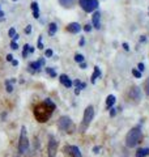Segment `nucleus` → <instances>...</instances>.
<instances>
[{"label": "nucleus", "instance_id": "1", "mask_svg": "<svg viewBox=\"0 0 149 157\" xmlns=\"http://www.w3.org/2000/svg\"><path fill=\"white\" fill-rule=\"evenodd\" d=\"M54 110H55V104L50 98H46L43 102L38 104L34 107V117H36V119L39 123H44V122L50 119Z\"/></svg>", "mask_w": 149, "mask_h": 157}, {"label": "nucleus", "instance_id": "2", "mask_svg": "<svg viewBox=\"0 0 149 157\" xmlns=\"http://www.w3.org/2000/svg\"><path fill=\"white\" fill-rule=\"evenodd\" d=\"M143 137V132H141V127L140 126H136L131 128L128 131V134L126 135V145L128 148H133V147H136L139 143H140Z\"/></svg>", "mask_w": 149, "mask_h": 157}, {"label": "nucleus", "instance_id": "3", "mask_svg": "<svg viewBox=\"0 0 149 157\" xmlns=\"http://www.w3.org/2000/svg\"><path fill=\"white\" fill-rule=\"evenodd\" d=\"M93 118H94V107L92 105H89L86 109H85V111H84L82 122H81V124H80V132H85L86 131V128L92 123Z\"/></svg>", "mask_w": 149, "mask_h": 157}, {"label": "nucleus", "instance_id": "4", "mask_svg": "<svg viewBox=\"0 0 149 157\" xmlns=\"http://www.w3.org/2000/svg\"><path fill=\"white\" fill-rule=\"evenodd\" d=\"M29 151V139H28V130L26 127H21V134H20V141H18V152L21 155H25Z\"/></svg>", "mask_w": 149, "mask_h": 157}, {"label": "nucleus", "instance_id": "5", "mask_svg": "<svg viewBox=\"0 0 149 157\" xmlns=\"http://www.w3.org/2000/svg\"><path fill=\"white\" fill-rule=\"evenodd\" d=\"M58 128L64 131V132H73L74 124L69 117L63 115V117L59 118V121H58Z\"/></svg>", "mask_w": 149, "mask_h": 157}, {"label": "nucleus", "instance_id": "6", "mask_svg": "<svg viewBox=\"0 0 149 157\" xmlns=\"http://www.w3.org/2000/svg\"><path fill=\"white\" fill-rule=\"evenodd\" d=\"M78 3H80V7L88 13L96 11L98 7V0H78Z\"/></svg>", "mask_w": 149, "mask_h": 157}, {"label": "nucleus", "instance_id": "7", "mask_svg": "<svg viewBox=\"0 0 149 157\" xmlns=\"http://www.w3.org/2000/svg\"><path fill=\"white\" fill-rule=\"evenodd\" d=\"M47 151H48V157H55L56 152H58V141L54 139L52 136H50V141H48Z\"/></svg>", "mask_w": 149, "mask_h": 157}, {"label": "nucleus", "instance_id": "8", "mask_svg": "<svg viewBox=\"0 0 149 157\" xmlns=\"http://www.w3.org/2000/svg\"><path fill=\"white\" fill-rule=\"evenodd\" d=\"M64 151H66V153H68L71 157H82L81 151L78 149V147H76V145H66Z\"/></svg>", "mask_w": 149, "mask_h": 157}, {"label": "nucleus", "instance_id": "9", "mask_svg": "<svg viewBox=\"0 0 149 157\" xmlns=\"http://www.w3.org/2000/svg\"><path fill=\"white\" fill-rule=\"evenodd\" d=\"M44 66V59H39V60L37 62H30L29 63V68H30V72L34 73V72H38L39 70H41V67Z\"/></svg>", "mask_w": 149, "mask_h": 157}, {"label": "nucleus", "instance_id": "10", "mask_svg": "<svg viewBox=\"0 0 149 157\" xmlns=\"http://www.w3.org/2000/svg\"><path fill=\"white\" fill-rule=\"evenodd\" d=\"M130 97L132 98V100L139 101L141 98V89L139 86H132L130 89Z\"/></svg>", "mask_w": 149, "mask_h": 157}, {"label": "nucleus", "instance_id": "11", "mask_svg": "<svg viewBox=\"0 0 149 157\" xmlns=\"http://www.w3.org/2000/svg\"><path fill=\"white\" fill-rule=\"evenodd\" d=\"M80 30H81V25L78 22H71V24H68L67 25V32L72 33V34H76Z\"/></svg>", "mask_w": 149, "mask_h": 157}, {"label": "nucleus", "instance_id": "12", "mask_svg": "<svg viewBox=\"0 0 149 157\" xmlns=\"http://www.w3.org/2000/svg\"><path fill=\"white\" fill-rule=\"evenodd\" d=\"M59 81H60L62 84L67 88V89H69V88H71V86L73 85V81H72L71 78H69L67 75H64V73H63V75L59 76Z\"/></svg>", "mask_w": 149, "mask_h": 157}, {"label": "nucleus", "instance_id": "13", "mask_svg": "<svg viewBox=\"0 0 149 157\" xmlns=\"http://www.w3.org/2000/svg\"><path fill=\"white\" fill-rule=\"evenodd\" d=\"M99 18H101V13L99 11H96L93 14V26L96 29H99L101 28V22H99Z\"/></svg>", "mask_w": 149, "mask_h": 157}, {"label": "nucleus", "instance_id": "14", "mask_svg": "<svg viewBox=\"0 0 149 157\" xmlns=\"http://www.w3.org/2000/svg\"><path fill=\"white\" fill-rule=\"evenodd\" d=\"M98 77H101V71H99V68L96 66L94 67V72H93V75L90 77V81H92V84H96V81H97V78Z\"/></svg>", "mask_w": 149, "mask_h": 157}, {"label": "nucleus", "instance_id": "15", "mask_svg": "<svg viewBox=\"0 0 149 157\" xmlns=\"http://www.w3.org/2000/svg\"><path fill=\"white\" fill-rule=\"evenodd\" d=\"M115 96L114 94H109L107 98H106V106H107V109H110V107L114 106V104H115Z\"/></svg>", "mask_w": 149, "mask_h": 157}, {"label": "nucleus", "instance_id": "16", "mask_svg": "<svg viewBox=\"0 0 149 157\" xmlns=\"http://www.w3.org/2000/svg\"><path fill=\"white\" fill-rule=\"evenodd\" d=\"M149 156V148H140L137 149L135 157H147Z\"/></svg>", "mask_w": 149, "mask_h": 157}, {"label": "nucleus", "instance_id": "17", "mask_svg": "<svg viewBox=\"0 0 149 157\" xmlns=\"http://www.w3.org/2000/svg\"><path fill=\"white\" fill-rule=\"evenodd\" d=\"M56 30H58V25L55 22H51L48 25V34L50 36H55V33H56Z\"/></svg>", "mask_w": 149, "mask_h": 157}, {"label": "nucleus", "instance_id": "18", "mask_svg": "<svg viewBox=\"0 0 149 157\" xmlns=\"http://www.w3.org/2000/svg\"><path fill=\"white\" fill-rule=\"evenodd\" d=\"M73 85H76L77 89H85V88H86L85 82H82V81H80V80H74V81H73Z\"/></svg>", "mask_w": 149, "mask_h": 157}, {"label": "nucleus", "instance_id": "19", "mask_svg": "<svg viewBox=\"0 0 149 157\" xmlns=\"http://www.w3.org/2000/svg\"><path fill=\"white\" fill-rule=\"evenodd\" d=\"M59 3H60L63 7H71L74 3V0H59Z\"/></svg>", "mask_w": 149, "mask_h": 157}, {"label": "nucleus", "instance_id": "20", "mask_svg": "<svg viewBox=\"0 0 149 157\" xmlns=\"http://www.w3.org/2000/svg\"><path fill=\"white\" fill-rule=\"evenodd\" d=\"M12 84H13V82L11 80H7L6 81V86H7V92L8 93H12L13 92V85Z\"/></svg>", "mask_w": 149, "mask_h": 157}, {"label": "nucleus", "instance_id": "21", "mask_svg": "<svg viewBox=\"0 0 149 157\" xmlns=\"http://www.w3.org/2000/svg\"><path fill=\"white\" fill-rule=\"evenodd\" d=\"M46 72H47V73H48V75L51 76V77H56V72L54 71V68H51V67H47V68H46Z\"/></svg>", "mask_w": 149, "mask_h": 157}, {"label": "nucleus", "instance_id": "22", "mask_svg": "<svg viewBox=\"0 0 149 157\" xmlns=\"http://www.w3.org/2000/svg\"><path fill=\"white\" fill-rule=\"evenodd\" d=\"M74 62L76 63H82L84 62V56L81 55V54H76V55H74Z\"/></svg>", "mask_w": 149, "mask_h": 157}, {"label": "nucleus", "instance_id": "23", "mask_svg": "<svg viewBox=\"0 0 149 157\" xmlns=\"http://www.w3.org/2000/svg\"><path fill=\"white\" fill-rule=\"evenodd\" d=\"M141 73H143V72H140L139 70H135V68H133V70H132V75L135 76L136 78H140V77H141Z\"/></svg>", "mask_w": 149, "mask_h": 157}, {"label": "nucleus", "instance_id": "24", "mask_svg": "<svg viewBox=\"0 0 149 157\" xmlns=\"http://www.w3.org/2000/svg\"><path fill=\"white\" fill-rule=\"evenodd\" d=\"M29 48H30V46H29V45H25V46H24V51H22V58H26V56H28Z\"/></svg>", "mask_w": 149, "mask_h": 157}, {"label": "nucleus", "instance_id": "25", "mask_svg": "<svg viewBox=\"0 0 149 157\" xmlns=\"http://www.w3.org/2000/svg\"><path fill=\"white\" fill-rule=\"evenodd\" d=\"M32 9H33V12H39V7H38V3L37 2H33L32 3Z\"/></svg>", "mask_w": 149, "mask_h": 157}, {"label": "nucleus", "instance_id": "26", "mask_svg": "<svg viewBox=\"0 0 149 157\" xmlns=\"http://www.w3.org/2000/svg\"><path fill=\"white\" fill-rule=\"evenodd\" d=\"M144 88H145V93H147V96H149V77L147 78V81H145V85H144Z\"/></svg>", "mask_w": 149, "mask_h": 157}, {"label": "nucleus", "instance_id": "27", "mask_svg": "<svg viewBox=\"0 0 149 157\" xmlns=\"http://www.w3.org/2000/svg\"><path fill=\"white\" fill-rule=\"evenodd\" d=\"M11 48H12V50H17V48H18V45H17L16 41H12L11 42Z\"/></svg>", "mask_w": 149, "mask_h": 157}, {"label": "nucleus", "instance_id": "28", "mask_svg": "<svg viewBox=\"0 0 149 157\" xmlns=\"http://www.w3.org/2000/svg\"><path fill=\"white\" fill-rule=\"evenodd\" d=\"M8 34H9V37H14V34H16V29H14V28H11V29H9V32H8Z\"/></svg>", "mask_w": 149, "mask_h": 157}, {"label": "nucleus", "instance_id": "29", "mask_svg": "<svg viewBox=\"0 0 149 157\" xmlns=\"http://www.w3.org/2000/svg\"><path fill=\"white\" fill-rule=\"evenodd\" d=\"M38 48H39V50H42V48H43V43H42V37H39V38H38Z\"/></svg>", "mask_w": 149, "mask_h": 157}, {"label": "nucleus", "instance_id": "30", "mask_svg": "<svg viewBox=\"0 0 149 157\" xmlns=\"http://www.w3.org/2000/svg\"><path fill=\"white\" fill-rule=\"evenodd\" d=\"M84 30H85L86 33L90 32V30H92V25H90V24H86V25L84 26Z\"/></svg>", "mask_w": 149, "mask_h": 157}, {"label": "nucleus", "instance_id": "31", "mask_svg": "<svg viewBox=\"0 0 149 157\" xmlns=\"http://www.w3.org/2000/svg\"><path fill=\"white\" fill-rule=\"evenodd\" d=\"M52 50H50V48H47V50H46V52H44V55H46V56H48V58H51L52 56Z\"/></svg>", "mask_w": 149, "mask_h": 157}, {"label": "nucleus", "instance_id": "32", "mask_svg": "<svg viewBox=\"0 0 149 157\" xmlns=\"http://www.w3.org/2000/svg\"><path fill=\"white\" fill-rule=\"evenodd\" d=\"M109 110H110V115H111V117H115V114H117V110H118V109H114V107H110V109H109Z\"/></svg>", "mask_w": 149, "mask_h": 157}, {"label": "nucleus", "instance_id": "33", "mask_svg": "<svg viewBox=\"0 0 149 157\" xmlns=\"http://www.w3.org/2000/svg\"><path fill=\"white\" fill-rule=\"evenodd\" d=\"M137 70L140 71V72H143L144 70H145V67H144V64H143V63H139V64H137Z\"/></svg>", "mask_w": 149, "mask_h": 157}, {"label": "nucleus", "instance_id": "34", "mask_svg": "<svg viewBox=\"0 0 149 157\" xmlns=\"http://www.w3.org/2000/svg\"><path fill=\"white\" fill-rule=\"evenodd\" d=\"M99 151H101V147H99V145H96V147H94V148H93V152H94V153H99Z\"/></svg>", "mask_w": 149, "mask_h": 157}, {"label": "nucleus", "instance_id": "35", "mask_svg": "<svg viewBox=\"0 0 149 157\" xmlns=\"http://www.w3.org/2000/svg\"><path fill=\"white\" fill-rule=\"evenodd\" d=\"M30 32H32V25H28L26 28H25V33H26V34H30Z\"/></svg>", "mask_w": 149, "mask_h": 157}, {"label": "nucleus", "instance_id": "36", "mask_svg": "<svg viewBox=\"0 0 149 157\" xmlns=\"http://www.w3.org/2000/svg\"><path fill=\"white\" fill-rule=\"evenodd\" d=\"M122 46H123V48H124V50H126V51H128V50H130V46H128V43H126V42H124Z\"/></svg>", "mask_w": 149, "mask_h": 157}, {"label": "nucleus", "instance_id": "37", "mask_svg": "<svg viewBox=\"0 0 149 157\" xmlns=\"http://www.w3.org/2000/svg\"><path fill=\"white\" fill-rule=\"evenodd\" d=\"M7 60H8V62H12V60H13V56L11 55V54H8V55H7Z\"/></svg>", "mask_w": 149, "mask_h": 157}, {"label": "nucleus", "instance_id": "38", "mask_svg": "<svg viewBox=\"0 0 149 157\" xmlns=\"http://www.w3.org/2000/svg\"><path fill=\"white\" fill-rule=\"evenodd\" d=\"M33 17L34 18H38L39 17V12H33Z\"/></svg>", "mask_w": 149, "mask_h": 157}, {"label": "nucleus", "instance_id": "39", "mask_svg": "<svg viewBox=\"0 0 149 157\" xmlns=\"http://www.w3.org/2000/svg\"><path fill=\"white\" fill-rule=\"evenodd\" d=\"M80 67L82 68V70H85V68H86V64H85V63L82 62V63H80Z\"/></svg>", "mask_w": 149, "mask_h": 157}, {"label": "nucleus", "instance_id": "40", "mask_svg": "<svg viewBox=\"0 0 149 157\" xmlns=\"http://www.w3.org/2000/svg\"><path fill=\"white\" fill-rule=\"evenodd\" d=\"M12 64H13L14 67H16V66H18V62H17V60H14V59H13V60H12Z\"/></svg>", "mask_w": 149, "mask_h": 157}, {"label": "nucleus", "instance_id": "41", "mask_svg": "<svg viewBox=\"0 0 149 157\" xmlns=\"http://www.w3.org/2000/svg\"><path fill=\"white\" fill-rule=\"evenodd\" d=\"M74 94H76V96L80 94V89H77V88H76V90H74Z\"/></svg>", "mask_w": 149, "mask_h": 157}, {"label": "nucleus", "instance_id": "42", "mask_svg": "<svg viewBox=\"0 0 149 157\" xmlns=\"http://www.w3.org/2000/svg\"><path fill=\"white\" fill-rule=\"evenodd\" d=\"M17 39H18V34L16 33V34H14V37H13V41H17Z\"/></svg>", "mask_w": 149, "mask_h": 157}, {"label": "nucleus", "instance_id": "43", "mask_svg": "<svg viewBox=\"0 0 149 157\" xmlns=\"http://www.w3.org/2000/svg\"><path fill=\"white\" fill-rule=\"evenodd\" d=\"M145 39H147L145 37H141V38H140V42H145Z\"/></svg>", "mask_w": 149, "mask_h": 157}, {"label": "nucleus", "instance_id": "44", "mask_svg": "<svg viewBox=\"0 0 149 157\" xmlns=\"http://www.w3.org/2000/svg\"><path fill=\"white\" fill-rule=\"evenodd\" d=\"M3 16H4V13H3V12H2V11H0V18H2V17H3Z\"/></svg>", "mask_w": 149, "mask_h": 157}, {"label": "nucleus", "instance_id": "45", "mask_svg": "<svg viewBox=\"0 0 149 157\" xmlns=\"http://www.w3.org/2000/svg\"><path fill=\"white\" fill-rule=\"evenodd\" d=\"M13 2H16V0H13Z\"/></svg>", "mask_w": 149, "mask_h": 157}]
</instances>
